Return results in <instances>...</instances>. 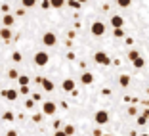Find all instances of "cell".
Listing matches in <instances>:
<instances>
[{"mask_svg":"<svg viewBox=\"0 0 149 136\" xmlns=\"http://www.w3.org/2000/svg\"><path fill=\"white\" fill-rule=\"evenodd\" d=\"M0 10H2V15H4V13H10V4H2Z\"/></svg>","mask_w":149,"mask_h":136,"instance_id":"31","label":"cell"},{"mask_svg":"<svg viewBox=\"0 0 149 136\" xmlns=\"http://www.w3.org/2000/svg\"><path fill=\"white\" fill-rule=\"evenodd\" d=\"M118 84H120L123 88L130 86V77H128V75H120V77H118Z\"/></svg>","mask_w":149,"mask_h":136,"instance_id":"13","label":"cell"},{"mask_svg":"<svg viewBox=\"0 0 149 136\" xmlns=\"http://www.w3.org/2000/svg\"><path fill=\"white\" fill-rule=\"evenodd\" d=\"M42 119H44V113H35L33 115V121H35V123H40Z\"/></svg>","mask_w":149,"mask_h":136,"instance_id":"28","label":"cell"},{"mask_svg":"<svg viewBox=\"0 0 149 136\" xmlns=\"http://www.w3.org/2000/svg\"><path fill=\"white\" fill-rule=\"evenodd\" d=\"M36 2H38V0H21V6L23 8H35Z\"/></svg>","mask_w":149,"mask_h":136,"instance_id":"17","label":"cell"},{"mask_svg":"<svg viewBox=\"0 0 149 136\" xmlns=\"http://www.w3.org/2000/svg\"><path fill=\"white\" fill-rule=\"evenodd\" d=\"M69 6H71V8H80V2H77V0H69Z\"/></svg>","mask_w":149,"mask_h":136,"instance_id":"32","label":"cell"},{"mask_svg":"<svg viewBox=\"0 0 149 136\" xmlns=\"http://www.w3.org/2000/svg\"><path fill=\"white\" fill-rule=\"evenodd\" d=\"M80 83L86 84V86H88V84H92L94 83V75L90 73V71H84V73L80 75Z\"/></svg>","mask_w":149,"mask_h":136,"instance_id":"11","label":"cell"},{"mask_svg":"<svg viewBox=\"0 0 149 136\" xmlns=\"http://www.w3.org/2000/svg\"><path fill=\"white\" fill-rule=\"evenodd\" d=\"M145 105H147V107H149V100H147V102H145Z\"/></svg>","mask_w":149,"mask_h":136,"instance_id":"42","label":"cell"},{"mask_svg":"<svg viewBox=\"0 0 149 136\" xmlns=\"http://www.w3.org/2000/svg\"><path fill=\"white\" fill-rule=\"evenodd\" d=\"M0 94H2L8 102H15L17 100V92H15L13 88H10V90H0Z\"/></svg>","mask_w":149,"mask_h":136,"instance_id":"9","label":"cell"},{"mask_svg":"<svg viewBox=\"0 0 149 136\" xmlns=\"http://www.w3.org/2000/svg\"><path fill=\"white\" fill-rule=\"evenodd\" d=\"M19 86H29V83H31V79L27 77V75H19Z\"/></svg>","mask_w":149,"mask_h":136,"instance_id":"16","label":"cell"},{"mask_svg":"<svg viewBox=\"0 0 149 136\" xmlns=\"http://www.w3.org/2000/svg\"><path fill=\"white\" fill-rule=\"evenodd\" d=\"M33 62H35V65H38V67L48 65V63H50V54H48V52H44V50H40V52L35 54Z\"/></svg>","mask_w":149,"mask_h":136,"instance_id":"1","label":"cell"},{"mask_svg":"<svg viewBox=\"0 0 149 136\" xmlns=\"http://www.w3.org/2000/svg\"><path fill=\"white\" fill-rule=\"evenodd\" d=\"M6 136H17V130H13V128H10V130L6 132Z\"/></svg>","mask_w":149,"mask_h":136,"instance_id":"36","label":"cell"},{"mask_svg":"<svg viewBox=\"0 0 149 136\" xmlns=\"http://www.w3.org/2000/svg\"><path fill=\"white\" fill-rule=\"evenodd\" d=\"M15 15H17V18H23V15H25V10H15Z\"/></svg>","mask_w":149,"mask_h":136,"instance_id":"37","label":"cell"},{"mask_svg":"<svg viewBox=\"0 0 149 136\" xmlns=\"http://www.w3.org/2000/svg\"><path fill=\"white\" fill-rule=\"evenodd\" d=\"M8 77H10V79H19L17 69H8Z\"/></svg>","mask_w":149,"mask_h":136,"instance_id":"23","label":"cell"},{"mask_svg":"<svg viewBox=\"0 0 149 136\" xmlns=\"http://www.w3.org/2000/svg\"><path fill=\"white\" fill-rule=\"evenodd\" d=\"M63 130H65L67 136H73L74 134V127H73V125H65V127H63Z\"/></svg>","mask_w":149,"mask_h":136,"instance_id":"21","label":"cell"},{"mask_svg":"<svg viewBox=\"0 0 149 136\" xmlns=\"http://www.w3.org/2000/svg\"><path fill=\"white\" fill-rule=\"evenodd\" d=\"M19 92H21L23 96H27V94H31V88L29 86H19Z\"/></svg>","mask_w":149,"mask_h":136,"instance_id":"29","label":"cell"},{"mask_svg":"<svg viewBox=\"0 0 149 136\" xmlns=\"http://www.w3.org/2000/svg\"><path fill=\"white\" fill-rule=\"evenodd\" d=\"M2 119H4L6 123H12V121H13L15 117H13V113H12V111H4V115H2Z\"/></svg>","mask_w":149,"mask_h":136,"instance_id":"20","label":"cell"},{"mask_svg":"<svg viewBox=\"0 0 149 136\" xmlns=\"http://www.w3.org/2000/svg\"><path fill=\"white\" fill-rule=\"evenodd\" d=\"M136 113H138L136 105H130V107H128V115H136Z\"/></svg>","mask_w":149,"mask_h":136,"instance_id":"33","label":"cell"},{"mask_svg":"<svg viewBox=\"0 0 149 136\" xmlns=\"http://www.w3.org/2000/svg\"><path fill=\"white\" fill-rule=\"evenodd\" d=\"M12 60H13V62H15V63H19V62H21V60H23L21 52H13V54H12Z\"/></svg>","mask_w":149,"mask_h":136,"instance_id":"22","label":"cell"},{"mask_svg":"<svg viewBox=\"0 0 149 136\" xmlns=\"http://www.w3.org/2000/svg\"><path fill=\"white\" fill-rule=\"evenodd\" d=\"M103 136H111V134H103Z\"/></svg>","mask_w":149,"mask_h":136,"instance_id":"43","label":"cell"},{"mask_svg":"<svg viewBox=\"0 0 149 136\" xmlns=\"http://www.w3.org/2000/svg\"><path fill=\"white\" fill-rule=\"evenodd\" d=\"M136 121H138V125H140V127H143V125L147 123V117H145V115H138Z\"/></svg>","mask_w":149,"mask_h":136,"instance_id":"25","label":"cell"},{"mask_svg":"<svg viewBox=\"0 0 149 136\" xmlns=\"http://www.w3.org/2000/svg\"><path fill=\"white\" fill-rule=\"evenodd\" d=\"M132 65H134V67H136V69H141V67H143L145 65V60H143V57H138V60H136V62H132Z\"/></svg>","mask_w":149,"mask_h":136,"instance_id":"18","label":"cell"},{"mask_svg":"<svg viewBox=\"0 0 149 136\" xmlns=\"http://www.w3.org/2000/svg\"><path fill=\"white\" fill-rule=\"evenodd\" d=\"M25 107H27V109H33V107H35V100H33V98L25 100Z\"/></svg>","mask_w":149,"mask_h":136,"instance_id":"27","label":"cell"},{"mask_svg":"<svg viewBox=\"0 0 149 136\" xmlns=\"http://www.w3.org/2000/svg\"><path fill=\"white\" fill-rule=\"evenodd\" d=\"M77 2H80V4H86L88 0H77Z\"/></svg>","mask_w":149,"mask_h":136,"instance_id":"40","label":"cell"},{"mask_svg":"<svg viewBox=\"0 0 149 136\" xmlns=\"http://www.w3.org/2000/svg\"><path fill=\"white\" fill-rule=\"evenodd\" d=\"M94 119H96L97 125H107V123H109V113H107L105 109H100V111H96Z\"/></svg>","mask_w":149,"mask_h":136,"instance_id":"5","label":"cell"},{"mask_svg":"<svg viewBox=\"0 0 149 136\" xmlns=\"http://www.w3.org/2000/svg\"><path fill=\"white\" fill-rule=\"evenodd\" d=\"M140 136H149V132H141V134Z\"/></svg>","mask_w":149,"mask_h":136,"instance_id":"41","label":"cell"},{"mask_svg":"<svg viewBox=\"0 0 149 136\" xmlns=\"http://www.w3.org/2000/svg\"><path fill=\"white\" fill-rule=\"evenodd\" d=\"M0 39L4 40V42H12V39H13L12 29L10 27H0Z\"/></svg>","mask_w":149,"mask_h":136,"instance_id":"7","label":"cell"},{"mask_svg":"<svg viewBox=\"0 0 149 136\" xmlns=\"http://www.w3.org/2000/svg\"><path fill=\"white\" fill-rule=\"evenodd\" d=\"M42 88H44V92H52L54 90V83L50 79H44L42 81Z\"/></svg>","mask_w":149,"mask_h":136,"instance_id":"14","label":"cell"},{"mask_svg":"<svg viewBox=\"0 0 149 136\" xmlns=\"http://www.w3.org/2000/svg\"><path fill=\"white\" fill-rule=\"evenodd\" d=\"M13 23H15V18H13V15H10V13H4V15H2V25L4 27H10V29H12Z\"/></svg>","mask_w":149,"mask_h":136,"instance_id":"12","label":"cell"},{"mask_svg":"<svg viewBox=\"0 0 149 136\" xmlns=\"http://www.w3.org/2000/svg\"><path fill=\"white\" fill-rule=\"evenodd\" d=\"M54 136H67V134H65V130H63V128H59V130L54 132Z\"/></svg>","mask_w":149,"mask_h":136,"instance_id":"35","label":"cell"},{"mask_svg":"<svg viewBox=\"0 0 149 136\" xmlns=\"http://www.w3.org/2000/svg\"><path fill=\"white\" fill-rule=\"evenodd\" d=\"M42 44H44V46H48V48H50V46H56V44H57V35L54 31H46L42 35Z\"/></svg>","mask_w":149,"mask_h":136,"instance_id":"2","label":"cell"},{"mask_svg":"<svg viewBox=\"0 0 149 136\" xmlns=\"http://www.w3.org/2000/svg\"><path fill=\"white\" fill-rule=\"evenodd\" d=\"M90 33H92L94 36H103V35H105V23L94 21L92 27H90Z\"/></svg>","mask_w":149,"mask_h":136,"instance_id":"3","label":"cell"},{"mask_svg":"<svg viewBox=\"0 0 149 136\" xmlns=\"http://www.w3.org/2000/svg\"><path fill=\"white\" fill-rule=\"evenodd\" d=\"M50 4H52L54 10H59V8L65 6V0H50Z\"/></svg>","mask_w":149,"mask_h":136,"instance_id":"15","label":"cell"},{"mask_svg":"<svg viewBox=\"0 0 149 136\" xmlns=\"http://www.w3.org/2000/svg\"><path fill=\"white\" fill-rule=\"evenodd\" d=\"M138 57H140V52H138V50H130V52H128V60H130V62H136Z\"/></svg>","mask_w":149,"mask_h":136,"instance_id":"19","label":"cell"},{"mask_svg":"<svg viewBox=\"0 0 149 136\" xmlns=\"http://www.w3.org/2000/svg\"><path fill=\"white\" fill-rule=\"evenodd\" d=\"M40 8H42V10H48V8H52V4H50V0H42V4H40Z\"/></svg>","mask_w":149,"mask_h":136,"instance_id":"30","label":"cell"},{"mask_svg":"<svg viewBox=\"0 0 149 136\" xmlns=\"http://www.w3.org/2000/svg\"><path fill=\"white\" fill-rule=\"evenodd\" d=\"M94 62L97 65H111V57L107 56L105 52H96L94 54Z\"/></svg>","mask_w":149,"mask_h":136,"instance_id":"4","label":"cell"},{"mask_svg":"<svg viewBox=\"0 0 149 136\" xmlns=\"http://www.w3.org/2000/svg\"><path fill=\"white\" fill-rule=\"evenodd\" d=\"M117 4L120 6V8H128V6L132 4V0H117Z\"/></svg>","mask_w":149,"mask_h":136,"instance_id":"24","label":"cell"},{"mask_svg":"<svg viewBox=\"0 0 149 136\" xmlns=\"http://www.w3.org/2000/svg\"><path fill=\"white\" fill-rule=\"evenodd\" d=\"M109 23H111V27H113V29H123L124 19H123V15H111Z\"/></svg>","mask_w":149,"mask_h":136,"instance_id":"8","label":"cell"},{"mask_svg":"<svg viewBox=\"0 0 149 136\" xmlns=\"http://www.w3.org/2000/svg\"><path fill=\"white\" fill-rule=\"evenodd\" d=\"M92 134H94V136H103V130H101V128H94Z\"/></svg>","mask_w":149,"mask_h":136,"instance_id":"34","label":"cell"},{"mask_svg":"<svg viewBox=\"0 0 149 136\" xmlns=\"http://www.w3.org/2000/svg\"><path fill=\"white\" fill-rule=\"evenodd\" d=\"M56 111H57L56 102H44V104H42V113L44 115H50V117H52Z\"/></svg>","mask_w":149,"mask_h":136,"instance_id":"6","label":"cell"},{"mask_svg":"<svg viewBox=\"0 0 149 136\" xmlns=\"http://www.w3.org/2000/svg\"><path fill=\"white\" fill-rule=\"evenodd\" d=\"M124 42H126L128 46H132V44H134V39H130V36H126V39H124Z\"/></svg>","mask_w":149,"mask_h":136,"instance_id":"38","label":"cell"},{"mask_svg":"<svg viewBox=\"0 0 149 136\" xmlns=\"http://www.w3.org/2000/svg\"><path fill=\"white\" fill-rule=\"evenodd\" d=\"M74 81L73 79H63V83H61V88L65 90V92H74Z\"/></svg>","mask_w":149,"mask_h":136,"instance_id":"10","label":"cell"},{"mask_svg":"<svg viewBox=\"0 0 149 136\" xmlns=\"http://www.w3.org/2000/svg\"><path fill=\"white\" fill-rule=\"evenodd\" d=\"M113 36H117V39H123V36H124V31H123V29H113Z\"/></svg>","mask_w":149,"mask_h":136,"instance_id":"26","label":"cell"},{"mask_svg":"<svg viewBox=\"0 0 149 136\" xmlns=\"http://www.w3.org/2000/svg\"><path fill=\"white\" fill-rule=\"evenodd\" d=\"M33 100H36V102H38V100H40V94H36V92H33Z\"/></svg>","mask_w":149,"mask_h":136,"instance_id":"39","label":"cell"}]
</instances>
